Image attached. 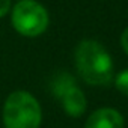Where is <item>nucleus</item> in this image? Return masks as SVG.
Wrapping results in <instances>:
<instances>
[{
    "mask_svg": "<svg viewBox=\"0 0 128 128\" xmlns=\"http://www.w3.org/2000/svg\"><path fill=\"white\" fill-rule=\"evenodd\" d=\"M11 21L20 35L36 38L48 27V12L35 0H20L12 9Z\"/></svg>",
    "mask_w": 128,
    "mask_h": 128,
    "instance_id": "nucleus-3",
    "label": "nucleus"
},
{
    "mask_svg": "<svg viewBox=\"0 0 128 128\" xmlns=\"http://www.w3.org/2000/svg\"><path fill=\"white\" fill-rule=\"evenodd\" d=\"M84 128H124V118L114 108L104 107L88 118Z\"/></svg>",
    "mask_w": 128,
    "mask_h": 128,
    "instance_id": "nucleus-5",
    "label": "nucleus"
},
{
    "mask_svg": "<svg viewBox=\"0 0 128 128\" xmlns=\"http://www.w3.org/2000/svg\"><path fill=\"white\" fill-rule=\"evenodd\" d=\"M76 66L83 80L92 86H104L113 77V62L96 41H82L76 48Z\"/></svg>",
    "mask_w": 128,
    "mask_h": 128,
    "instance_id": "nucleus-1",
    "label": "nucleus"
},
{
    "mask_svg": "<svg viewBox=\"0 0 128 128\" xmlns=\"http://www.w3.org/2000/svg\"><path fill=\"white\" fill-rule=\"evenodd\" d=\"M53 92L60 100L62 107L70 116H82L86 110V98L83 92L76 86V82L68 76L62 74L53 83Z\"/></svg>",
    "mask_w": 128,
    "mask_h": 128,
    "instance_id": "nucleus-4",
    "label": "nucleus"
},
{
    "mask_svg": "<svg viewBox=\"0 0 128 128\" xmlns=\"http://www.w3.org/2000/svg\"><path fill=\"white\" fill-rule=\"evenodd\" d=\"M116 88H118V90H120L124 95L128 96V70H125L120 74H118V77H116Z\"/></svg>",
    "mask_w": 128,
    "mask_h": 128,
    "instance_id": "nucleus-6",
    "label": "nucleus"
},
{
    "mask_svg": "<svg viewBox=\"0 0 128 128\" xmlns=\"http://www.w3.org/2000/svg\"><path fill=\"white\" fill-rule=\"evenodd\" d=\"M42 112L38 100L26 92H12L3 106V124L6 128H39Z\"/></svg>",
    "mask_w": 128,
    "mask_h": 128,
    "instance_id": "nucleus-2",
    "label": "nucleus"
},
{
    "mask_svg": "<svg viewBox=\"0 0 128 128\" xmlns=\"http://www.w3.org/2000/svg\"><path fill=\"white\" fill-rule=\"evenodd\" d=\"M11 9V0H0V18L5 17Z\"/></svg>",
    "mask_w": 128,
    "mask_h": 128,
    "instance_id": "nucleus-7",
    "label": "nucleus"
},
{
    "mask_svg": "<svg viewBox=\"0 0 128 128\" xmlns=\"http://www.w3.org/2000/svg\"><path fill=\"white\" fill-rule=\"evenodd\" d=\"M120 44H122L124 51L128 54V27L124 30V33H122V36H120Z\"/></svg>",
    "mask_w": 128,
    "mask_h": 128,
    "instance_id": "nucleus-8",
    "label": "nucleus"
}]
</instances>
